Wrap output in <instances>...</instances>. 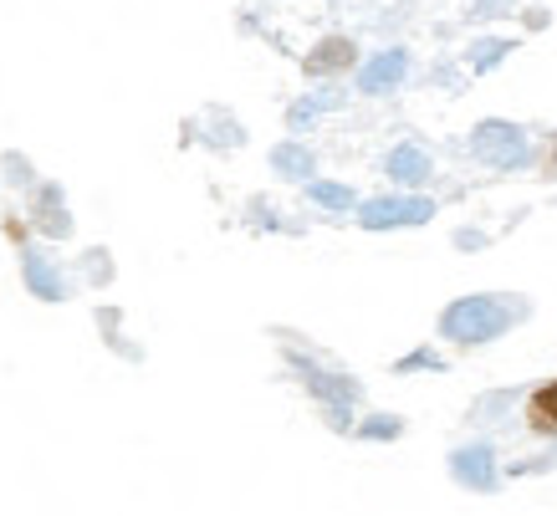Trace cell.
<instances>
[{
	"instance_id": "6da1fadb",
	"label": "cell",
	"mask_w": 557,
	"mask_h": 516,
	"mask_svg": "<svg viewBox=\"0 0 557 516\" xmlns=\"http://www.w3.org/2000/svg\"><path fill=\"white\" fill-rule=\"evenodd\" d=\"M496 455L507 470L557 466V379L532 383L517 400V415L496 425Z\"/></svg>"
},
{
	"instance_id": "7a4b0ae2",
	"label": "cell",
	"mask_w": 557,
	"mask_h": 516,
	"mask_svg": "<svg viewBox=\"0 0 557 516\" xmlns=\"http://www.w3.org/2000/svg\"><path fill=\"white\" fill-rule=\"evenodd\" d=\"M542 164H547V174H553V169H557V153H547V159H542Z\"/></svg>"
}]
</instances>
